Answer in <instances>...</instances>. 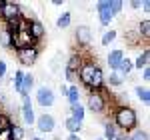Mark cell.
Instances as JSON below:
<instances>
[{
	"label": "cell",
	"instance_id": "cell-1",
	"mask_svg": "<svg viewBox=\"0 0 150 140\" xmlns=\"http://www.w3.org/2000/svg\"><path fill=\"white\" fill-rule=\"evenodd\" d=\"M114 126L124 132H132L138 126V114L132 106H118L114 110Z\"/></svg>",
	"mask_w": 150,
	"mask_h": 140
},
{
	"label": "cell",
	"instance_id": "cell-2",
	"mask_svg": "<svg viewBox=\"0 0 150 140\" xmlns=\"http://www.w3.org/2000/svg\"><path fill=\"white\" fill-rule=\"evenodd\" d=\"M22 16V10H20V4L16 2H8V0H0V18L4 20V24L10 22V20H16Z\"/></svg>",
	"mask_w": 150,
	"mask_h": 140
},
{
	"label": "cell",
	"instance_id": "cell-3",
	"mask_svg": "<svg viewBox=\"0 0 150 140\" xmlns=\"http://www.w3.org/2000/svg\"><path fill=\"white\" fill-rule=\"evenodd\" d=\"M86 106H88V110L94 112V114H102L104 110H106V98H104L102 90H98V92H88Z\"/></svg>",
	"mask_w": 150,
	"mask_h": 140
},
{
	"label": "cell",
	"instance_id": "cell-4",
	"mask_svg": "<svg viewBox=\"0 0 150 140\" xmlns=\"http://www.w3.org/2000/svg\"><path fill=\"white\" fill-rule=\"evenodd\" d=\"M38 48L36 46H28V48H20V50H16V56H18V62L22 64V66H32L36 60H38Z\"/></svg>",
	"mask_w": 150,
	"mask_h": 140
},
{
	"label": "cell",
	"instance_id": "cell-5",
	"mask_svg": "<svg viewBox=\"0 0 150 140\" xmlns=\"http://www.w3.org/2000/svg\"><path fill=\"white\" fill-rule=\"evenodd\" d=\"M36 102L42 108H50L56 102V94L52 92V88H48V86H38V90H36Z\"/></svg>",
	"mask_w": 150,
	"mask_h": 140
},
{
	"label": "cell",
	"instance_id": "cell-6",
	"mask_svg": "<svg viewBox=\"0 0 150 140\" xmlns=\"http://www.w3.org/2000/svg\"><path fill=\"white\" fill-rule=\"evenodd\" d=\"M28 46H36V42L32 40V36L28 34V30H20V32L12 34V48H14V50L28 48Z\"/></svg>",
	"mask_w": 150,
	"mask_h": 140
},
{
	"label": "cell",
	"instance_id": "cell-7",
	"mask_svg": "<svg viewBox=\"0 0 150 140\" xmlns=\"http://www.w3.org/2000/svg\"><path fill=\"white\" fill-rule=\"evenodd\" d=\"M36 128H38V132H42V134H50V132H54V126H56V120H54V116L52 114H40V116L34 120Z\"/></svg>",
	"mask_w": 150,
	"mask_h": 140
},
{
	"label": "cell",
	"instance_id": "cell-8",
	"mask_svg": "<svg viewBox=\"0 0 150 140\" xmlns=\"http://www.w3.org/2000/svg\"><path fill=\"white\" fill-rule=\"evenodd\" d=\"M22 96V120L26 126H32L34 124V106H32V100H30V96L28 94H20Z\"/></svg>",
	"mask_w": 150,
	"mask_h": 140
},
{
	"label": "cell",
	"instance_id": "cell-9",
	"mask_svg": "<svg viewBox=\"0 0 150 140\" xmlns=\"http://www.w3.org/2000/svg\"><path fill=\"white\" fill-rule=\"evenodd\" d=\"M96 68H98V64H96L94 60H84L80 70H78V80H80L84 86H88V82H90V78H92V74H94Z\"/></svg>",
	"mask_w": 150,
	"mask_h": 140
},
{
	"label": "cell",
	"instance_id": "cell-10",
	"mask_svg": "<svg viewBox=\"0 0 150 140\" xmlns=\"http://www.w3.org/2000/svg\"><path fill=\"white\" fill-rule=\"evenodd\" d=\"M96 10H98V20L102 26H108V24L112 22V18H114V14L110 10V4H108V0H102V2H98L96 4Z\"/></svg>",
	"mask_w": 150,
	"mask_h": 140
},
{
	"label": "cell",
	"instance_id": "cell-11",
	"mask_svg": "<svg viewBox=\"0 0 150 140\" xmlns=\"http://www.w3.org/2000/svg\"><path fill=\"white\" fill-rule=\"evenodd\" d=\"M74 38H76V42H78L82 48L90 46V42H92V30H90L86 24H80V26L76 28V32H74Z\"/></svg>",
	"mask_w": 150,
	"mask_h": 140
},
{
	"label": "cell",
	"instance_id": "cell-12",
	"mask_svg": "<svg viewBox=\"0 0 150 140\" xmlns=\"http://www.w3.org/2000/svg\"><path fill=\"white\" fill-rule=\"evenodd\" d=\"M44 32H46V28H44V24L40 22V20H30V22H28V34L32 36L34 42L42 40Z\"/></svg>",
	"mask_w": 150,
	"mask_h": 140
},
{
	"label": "cell",
	"instance_id": "cell-13",
	"mask_svg": "<svg viewBox=\"0 0 150 140\" xmlns=\"http://www.w3.org/2000/svg\"><path fill=\"white\" fill-rule=\"evenodd\" d=\"M122 60H124V52H122V50H110L106 62H108V66H110L112 70H118V66H120Z\"/></svg>",
	"mask_w": 150,
	"mask_h": 140
},
{
	"label": "cell",
	"instance_id": "cell-14",
	"mask_svg": "<svg viewBox=\"0 0 150 140\" xmlns=\"http://www.w3.org/2000/svg\"><path fill=\"white\" fill-rule=\"evenodd\" d=\"M148 60H150V50H148V48H144V50L138 54V58L132 62V66L138 68V70H144L146 66H148Z\"/></svg>",
	"mask_w": 150,
	"mask_h": 140
},
{
	"label": "cell",
	"instance_id": "cell-15",
	"mask_svg": "<svg viewBox=\"0 0 150 140\" xmlns=\"http://www.w3.org/2000/svg\"><path fill=\"white\" fill-rule=\"evenodd\" d=\"M82 62H84V58H82L80 54H72L68 58V62H66V68L64 70H74V72H78L82 66Z\"/></svg>",
	"mask_w": 150,
	"mask_h": 140
},
{
	"label": "cell",
	"instance_id": "cell-16",
	"mask_svg": "<svg viewBox=\"0 0 150 140\" xmlns=\"http://www.w3.org/2000/svg\"><path fill=\"white\" fill-rule=\"evenodd\" d=\"M84 116H86V110L82 104H72L70 106V118L78 120V122H84Z\"/></svg>",
	"mask_w": 150,
	"mask_h": 140
},
{
	"label": "cell",
	"instance_id": "cell-17",
	"mask_svg": "<svg viewBox=\"0 0 150 140\" xmlns=\"http://www.w3.org/2000/svg\"><path fill=\"white\" fill-rule=\"evenodd\" d=\"M8 136H10L8 140H24V136H26V130H24L22 126H18V124H12L10 130H8Z\"/></svg>",
	"mask_w": 150,
	"mask_h": 140
},
{
	"label": "cell",
	"instance_id": "cell-18",
	"mask_svg": "<svg viewBox=\"0 0 150 140\" xmlns=\"http://www.w3.org/2000/svg\"><path fill=\"white\" fill-rule=\"evenodd\" d=\"M66 98H68L70 106H72V104H80V90H78L76 84L68 86V94H66Z\"/></svg>",
	"mask_w": 150,
	"mask_h": 140
},
{
	"label": "cell",
	"instance_id": "cell-19",
	"mask_svg": "<svg viewBox=\"0 0 150 140\" xmlns=\"http://www.w3.org/2000/svg\"><path fill=\"white\" fill-rule=\"evenodd\" d=\"M64 126H66V130H68L70 134H80L82 130V122H78V120H74V118H66V122H64Z\"/></svg>",
	"mask_w": 150,
	"mask_h": 140
},
{
	"label": "cell",
	"instance_id": "cell-20",
	"mask_svg": "<svg viewBox=\"0 0 150 140\" xmlns=\"http://www.w3.org/2000/svg\"><path fill=\"white\" fill-rule=\"evenodd\" d=\"M34 86V76L30 72H24V78H22V92L20 94H28Z\"/></svg>",
	"mask_w": 150,
	"mask_h": 140
},
{
	"label": "cell",
	"instance_id": "cell-21",
	"mask_svg": "<svg viewBox=\"0 0 150 140\" xmlns=\"http://www.w3.org/2000/svg\"><path fill=\"white\" fill-rule=\"evenodd\" d=\"M136 32H138V36H140V38H144V40H148V38H150V20H148V18H144V20L138 24V30H136Z\"/></svg>",
	"mask_w": 150,
	"mask_h": 140
},
{
	"label": "cell",
	"instance_id": "cell-22",
	"mask_svg": "<svg viewBox=\"0 0 150 140\" xmlns=\"http://www.w3.org/2000/svg\"><path fill=\"white\" fill-rule=\"evenodd\" d=\"M134 92H136V98H138L140 102H144V104L150 102V90L146 88V86H136Z\"/></svg>",
	"mask_w": 150,
	"mask_h": 140
},
{
	"label": "cell",
	"instance_id": "cell-23",
	"mask_svg": "<svg viewBox=\"0 0 150 140\" xmlns=\"http://www.w3.org/2000/svg\"><path fill=\"white\" fill-rule=\"evenodd\" d=\"M70 22H72V12H64V14H60L56 20V26L60 30H64V28H68Z\"/></svg>",
	"mask_w": 150,
	"mask_h": 140
},
{
	"label": "cell",
	"instance_id": "cell-24",
	"mask_svg": "<svg viewBox=\"0 0 150 140\" xmlns=\"http://www.w3.org/2000/svg\"><path fill=\"white\" fill-rule=\"evenodd\" d=\"M0 46L2 48H12V32H8L6 28L0 30Z\"/></svg>",
	"mask_w": 150,
	"mask_h": 140
},
{
	"label": "cell",
	"instance_id": "cell-25",
	"mask_svg": "<svg viewBox=\"0 0 150 140\" xmlns=\"http://www.w3.org/2000/svg\"><path fill=\"white\" fill-rule=\"evenodd\" d=\"M132 68H134V66H132V60L124 56V60L120 62V66H118V70H116V72H120L122 76H128V74L132 72Z\"/></svg>",
	"mask_w": 150,
	"mask_h": 140
},
{
	"label": "cell",
	"instance_id": "cell-26",
	"mask_svg": "<svg viewBox=\"0 0 150 140\" xmlns=\"http://www.w3.org/2000/svg\"><path fill=\"white\" fill-rule=\"evenodd\" d=\"M128 140H150V136H148V132H146V130L134 128L130 134H128Z\"/></svg>",
	"mask_w": 150,
	"mask_h": 140
},
{
	"label": "cell",
	"instance_id": "cell-27",
	"mask_svg": "<svg viewBox=\"0 0 150 140\" xmlns=\"http://www.w3.org/2000/svg\"><path fill=\"white\" fill-rule=\"evenodd\" d=\"M10 126H12L10 116H8V114H4V112H0V134H2V132H8Z\"/></svg>",
	"mask_w": 150,
	"mask_h": 140
},
{
	"label": "cell",
	"instance_id": "cell-28",
	"mask_svg": "<svg viewBox=\"0 0 150 140\" xmlns=\"http://www.w3.org/2000/svg\"><path fill=\"white\" fill-rule=\"evenodd\" d=\"M116 36H118L116 30H106V32L102 34V46H110V44L116 40Z\"/></svg>",
	"mask_w": 150,
	"mask_h": 140
},
{
	"label": "cell",
	"instance_id": "cell-29",
	"mask_svg": "<svg viewBox=\"0 0 150 140\" xmlns=\"http://www.w3.org/2000/svg\"><path fill=\"white\" fill-rule=\"evenodd\" d=\"M116 136V126H114V122H108L106 126H104V140H114Z\"/></svg>",
	"mask_w": 150,
	"mask_h": 140
},
{
	"label": "cell",
	"instance_id": "cell-30",
	"mask_svg": "<svg viewBox=\"0 0 150 140\" xmlns=\"http://www.w3.org/2000/svg\"><path fill=\"white\" fill-rule=\"evenodd\" d=\"M108 82H110V86H120V84L124 82V76H122L120 72L112 70V72H110V78H108Z\"/></svg>",
	"mask_w": 150,
	"mask_h": 140
},
{
	"label": "cell",
	"instance_id": "cell-31",
	"mask_svg": "<svg viewBox=\"0 0 150 140\" xmlns=\"http://www.w3.org/2000/svg\"><path fill=\"white\" fill-rule=\"evenodd\" d=\"M22 78H24V70H16L14 72V88L18 94L22 92Z\"/></svg>",
	"mask_w": 150,
	"mask_h": 140
},
{
	"label": "cell",
	"instance_id": "cell-32",
	"mask_svg": "<svg viewBox=\"0 0 150 140\" xmlns=\"http://www.w3.org/2000/svg\"><path fill=\"white\" fill-rule=\"evenodd\" d=\"M108 4H110V10H112V14H114V16H116V14H120L122 6H124L120 0H108Z\"/></svg>",
	"mask_w": 150,
	"mask_h": 140
},
{
	"label": "cell",
	"instance_id": "cell-33",
	"mask_svg": "<svg viewBox=\"0 0 150 140\" xmlns=\"http://www.w3.org/2000/svg\"><path fill=\"white\" fill-rule=\"evenodd\" d=\"M126 40H128V42H130V44H136V42H138V40H140L138 32H136V30H134V32H126Z\"/></svg>",
	"mask_w": 150,
	"mask_h": 140
},
{
	"label": "cell",
	"instance_id": "cell-34",
	"mask_svg": "<svg viewBox=\"0 0 150 140\" xmlns=\"http://www.w3.org/2000/svg\"><path fill=\"white\" fill-rule=\"evenodd\" d=\"M114 140H128V132H124V130H120V128H116Z\"/></svg>",
	"mask_w": 150,
	"mask_h": 140
},
{
	"label": "cell",
	"instance_id": "cell-35",
	"mask_svg": "<svg viewBox=\"0 0 150 140\" xmlns=\"http://www.w3.org/2000/svg\"><path fill=\"white\" fill-rule=\"evenodd\" d=\"M6 72H8V66H6V62H4V60H0V80L6 76Z\"/></svg>",
	"mask_w": 150,
	"mask_h": 140
},
{
	"label": "cell",
	"instance_id": "cell-36",
	"mask_svg": "<svg viewBox=\"0 0 150 140\" xmlns=\"http://www.w3.org/2000/svg\"><path fill=\"white\" fill-rule=\"evenodd\" d=\"M142 80H144V82H148V80H150V68H148V66L142 70Z\"/></svg>",
	"mask_w": 150,
	"mask_h": 140
},
{
	"label": "cell",
	"instance_id": "cell-37",
	"mask_svg": "<svg viewBox=\"0 0 150 140\" xmlns=\"http://www.w3.org/2000/svg\"><path fill=\"white\" fill-rule=\"evenodd\" d=\"M66 140H80V134H68Z\"/></svg>",
	"mask_w": 150,
	"mask_h": 140
},
{
	"label": "cell",
	"instance_id": "cell-38",
	"mask_svg": "<svg viewBox=\"0 0 150 140\" xmlns=\"http://www.w3.org/2000/svg\"><path fill=\"white\" fill-rule=\"evenodd\" d=\"M60 92H62V96H66L68 94V86H60Z\"/></svg>",
	"mask_w": 150,
	"mask_h": 140
},
{
	"label": "cell",
	"instance_id": "cell-39",
	"mask_svg": "<svg viewBox=\"0 0 150 140\" xmlns=\"http://www.w3.org/2000/svg\"><path fill=\"white\" fill-rule=\"evenodd\" d=\"M130 6H132V8H140V0H136V2H130Z\"/></svg>",
	"mask_w": 150,
	"mask_h": 140
},
{
	"label": "cell",
	"instance_id": "cell-40",
	"mask_svg": "<svg viewBox=\"0 0 150 140\" xmlns=\"http://www.w3.org/2000/svg\"><path fill=\"white\" fill-rule=\"evenodd\" d=\"M32 140H42V138H40V136H34V138H32Z\"/></svg>",
	"mask_w": 150,
	"mask_h": 140
},
{
	"label": "cell",
	"instance_id": "cell-41",
	"mask_svg": "<svg viewBox=\"0 0 150 140\" xmlns=\"http://www.w3.org/2000/svg\"><path fill=\"white\" fill-rule=\"evenodd\" d=\"M94 140H104V138H94Z\"/></svg>",
	"mask_w": 150,
	"mask_h": 140
}]
</instances>
